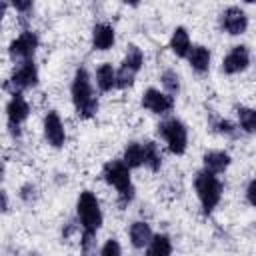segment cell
<instances>
[{
  "label": "cell",
  "mask_w": 256,
  "mask_h": 256,
  "mask_svg": "<svg viewBox=\"0 0 256 256\" xmlns=\"http://www.w3.org/2000/svg\"><path fill=\"white\" fill-rule=\"evenodd\" d=\"M70 96H72V104L76 114L82 120H88L92 116H96L98 112V98L94 96V88H92V80L90 74L84 66H78L70 84Z\"/></svg>",
  "instance_id": "cell-1"
},
{
  "label": "cell",
  "mask_w": 256,
  "mask_h": 256,
  "mask_svg": "<svg viewBox=\"0 0 256 256\" xmlns=\"http://www.w3.org/2000/svg\"><path fill=\"white\" fill-rule=\"evenodd\" d=\"M76 220L82 228L80 240H96V232L100 230L104 216H102V208H100V202L94 192H90V190L80 192V196L76 200Z\"/></svg>",
  "instance_id": "cell-2"
},
{
  "label": "cell",
  "mask_w": 256,
  "mask_h": 256,
  "mask_svg": "<svg viewBox=\"0 0 256 256\" xmlns=\"http://www.w3.org/2000/svg\"><path fill=\"white\" fill-rule=\"evenodd\" d=\"M102 178L106 180V184H110L116 190L120 206H128L134 200L136 188H134V182H132V176H130V168L120 158L108 160L102 166Z\"/></svg>",
  "instance_id": "cell-3"
},
{
  "label": "cell",
  "mask_w": 256,
  "mask_h": 256,
  "mask_svg": "<svg viewBox=\"0 0 256 256\" xmlns=\"http://www.w3.org/2000/svg\"><path fill=\"white\" fill-rule=\"evenodd\" d=\"M194 190H196V196L200 200V206H202V212L204 214H212L214 208L220 204L222 200V192H224V186H222V180L210 172H196L194 176Z\"/></svg>",
  "instance_id": "cell-4"
},
{
  "label": "cell",
  "mask_w": 256,
  "mask_h": 256,
  "mask_svg": "<svg viewBox=\"0 0 256 256\" xmlns=\"http://www.w3.org/2000/svg\"><path fill=\"white\" fill-rule=\"evenodd\" d=\"M156 134L166 142L168 150L176 156L184 154L188 148V128L180 118H164L158 126H156Z\"/></svg>",
  "instance_id": "cell-5"
},
{
  "label": "cell",
  "mask_w": 256,
  "mask_h": 256,
  "mask_svg": "<svg viewBox=\"0 0 256 256\" xmlns=\"http://www.w3.org/2000/svg\"><path fill=\"white\" fill-rule=\"evenodd\" d=\"M36 84H38V66L34 64V60H28L14 66L2 88L12 96V94H22L24 90L34 88Z\"/></svg>",
  "instance_id": "cell-6"
},
{
  "label": "cell",
  "mask_w": 256,
  "mask_h": 256,
  "mask_svg": "<svg viewBox=\"0 0 256 256\" xmlns=\"http://www.w3.org/2000/svg\"><path fill=\"white\" fill-rule=\"evenodd\" d=\"M142 66H144V52L138 46L130 44L124 58H122L120 68L116 70V88H120V90L130 88L134 84L138 72L142 70Z\"/></svg>",
  "instance_id": "cell-7"
},
{
  "label": "cell",
  "mask_w": 256,
  "mask_h": 256,
  "mask_svg": "<svg viewBox=\"0 0 256 256\" xmlns=\"http://www.w3.org/2000/svg\"><path fill=\"white\" fill-rule=\"evenodd\" d=\"M40 46V38L34 30H24L20 32L10 44H8V56L10 60H14L16 64L20 62H28L34 60V54Z\"/></svg>",
  "instance_id": "cell-8"
},
{
  "label": "cell",
  "mask_w": 256,
  "mask_h": 256,
  "mask_svg": "<svg viewBox=\"0 0 256 256\" xmlns=\"http://www.w3.org/2000/svg\"><path fill=\"white\" fill-rule=\"evenodd\" d=\"M30 116V104L22 94H12L6 104V126L12 138H20L22 124Z\"/></svg>",
  "instance_id": "cell-9"
},
{
  "label": "cell",
  "mask_w": 256,
  "mask_h": 256,
  "mask_svg": "<svg viewBox=\"0 0 256 256\" xmlns=\"http://www.w3.org/2000/svg\"><path fill=\"white\" fill-rule=\"evenodd\" d=\"M174 104H176V100L158 88H148L142 94V106L146 110H150L152 114H158V116L170 114L174 110Z\"/></svg>",
  "instance_id": "cell-10"
},
{
  "label": "cell",
  "mask_w": 256,
  "mask_h": 256,
  "mask_svg": "<svg viewBox=\"0 0 256 256\" xmlns=\"http://www.w3.org/2000/svg\"><path fill=\"white\" fill-rule=\"evenodd\" d=\"M220 28L230 36L244 34L248 28V14L240 6H228L220 14Z\"/></svg>",
  "instance_id": "cell-11"
},
{
  "label": "cell",
  "mask_w": 256,
  "mask_h": 256,
  "mask_svg": "<svg viewBox=\"0 0 256 256\" xmlns=\"http://www.w3.org/2000/svg\"><path fill=\"white\" fill-rule=\"evenodd\" d=\"M250 66V48L246 44H236L232 46V50L224 56L222 60V72L232 76V74H240Z\"/></svg>",
  "instance_id": "cell-12"
},
{
  "label": "cell",
  "mask_w": 256,
  "mask_h": 256,
  "mask_svg": "<svg viewBox=\"0 0 256 256\" xmlns=\"http://www.w3.org/2000/svg\"><path fill=\"white\" fill-rule=\"evenodd\" d=\"M42 128H44V138H46V142L52 148H62L64 146V142H66V130H64L62 118H60V114L56 110H50L44 116Z\"/></svg>",
  "instance_id": "cell-13"
},
{
  "label": "cell",
  "mask_w": 256,
  "mask_h": 256,
  "mask_svg": "<svg viewBox=\"0 0 256 256\" xmlns=\"http://www.w3.org/2000/svg\"><path fill=\"white\" fill-rule=\"evenodd\" d=\"M230 162H232V158L226 150H208L202 156V170L218 176L230 166Z\"/></svg>",
  "instance_id": "cell-14"
},
{
  "label": "cell",
  "mask_w": 256,
  "mask_h": 256,
  "mask_svg": "<svg viewBox=\"0 0 256 256\" xmlns=\"http://www.w3.org/2000/svg\"><path fill=\"white\" fill-rule=\"evenodd\" d=\"M116 42V32L108 22H98L92 28V48L94 50H110Z\"/></svg>",
  "instance_id": "cell-15"
},
{
  "label": "cell",
  "mask_w": 256,
  "mask_h": 256,
  "mask_svg": "<svg viewBox=\"0 0 256 256\" xmlns=\"http://www.w3.org/2000/svg\"><path fill=\"white\" fill-rule=\"evenodd\" d=\"M186 60L190 64V68L196 72V74H206L210 70V60H212V54L206 46L202 44H194L190 46L188 54H186Z\"/></svg>",
  "instance_id": "cell-16"
},
{
  "label": "cell",
  "mask_w": 256,
  "mask_h": 256,
  "mask_svg": "<svg viewBox=\"0 0 256 256\" xmlns=\"http://www.w3.org/2000/svg\"><path fill=\"white\" fill-rule=\"evenodd\" d=\"M128 236H130V244L140 250V248H146V244L150 242V238H152V228H150L148 222L136 220V222L130 224Z\"/></svg>",
  "instance_id": "cell-17"
},
{
  "label": "cell",
  "mask_w": 256,
  "mask_h": 256,
  "mask_svg": "<svg viewBox=\"0 0 256 256\" xmlns=\"http://www.w3.org/2000/svg\"><path fill=\"white\" fill-rule=\"evenodd\" d=\"M168 46H170V50H172L178 58H186V54H188V50H190V46H192L188 30H186L184 26H176L174 32H172V36H170V44H168Z\"/></svg>",
  "instance_id": "cell-18"
},
{
  "label": "cell",
  "mask_w": 256,
  "mask_h": 256,
  "mask_svg": "<svg viewBox=\"0 0 256 256\" xmlns=\"http://www.w3.org/2000/svg\"><path fill=\"white\" fill-rule=\"evenodd\" d=\"M172 240L168 234H152L150 242L146 244L144 256H172Z\"/></svg>",
  "instance_id": "cell-19"
},
{
  "label": "cell",
  "mask_w": 256,
  "mask_h": 256,
  "mask_svg": "<svg viewBox=\"0 0 256 256\" xmlns=\"http://www.w3.org/2000/svg\"><path fill=\"white\" fill-rule=\"evenodd\" d=\"M142 152H144V166L150 172H158L162 168V152H160V146L154 140H146V142H142Z\"/></svg>",
  "instance_id": "cell-20"
},
{
  "label": "cell",
  "mask_w": 256,
  "mask_h": 256,
  "mask_svg": "<svg viewBox=\"0 0 256 256\" xmlns=\"http://www.w3.org/2000/svg\"><path fill=\"white\" fill-rule=\"evenodd\" d=\"M96 86L100 92H110L116 88V70L112 68V64L104 62L96 68Z\"/></svg>",
  "instance_id": "cell-21"
},
{
  "label": "cell",
  "mask_w": 256,
  "mask_h": 256,
  "mask_svg": "<svg viewBox=\"0 0 256 256\" xmlns=\"http://www.w3.org/2000/svg\"><path fill=\"white\" fill-rule=\"evenodd\" d=\"M130 170L144 166V152H142V142H128L124 148V154L120 158Z\"/></svg>",
  "instance_id": "cell-22"
},
{
  "label": "cell",
  "mask_w": 256,
  "mask_h": 256,
  "mask_svg": "<svg viewBox=\"0 0 256 256\" xmlns=\"http://www.w3.org/2000/svg\"><path fill=\"white\" fill-rule=\"evenodd\" d=\"M236 116H238V130H242L244 134H254L256 112L248 106H236Z\"/></svg>",
  "instance_id": "cell-23"
},
{
  "label": "cell",
  "mask_w": 256,
  "mask_h": 256,
  "mask_svg": "<svg viewBox=\"0 0 256 256\" xmlns=\"http://www.w3.org/2000/svg\"><path fill=\"white\" fill-rule=\"evenodd\" d=\"M160 80H162V88H164L162 92H166L168 96L176 98V94H178V90H180V76H178V72L172 70V68H168V70L162 72Z\"/></svg>",
  "instance_id": "cell-24"
},
{
  "label": "cell",
  "mask_w": 256,
  "mask_h": 256,
  "mask_svg": "<svg viewBox=\"0 0 256 256\" xmlns=\"http://www.w3.org/2000/svg\"><path fill=\"white\" fill-rule=\"evenodd\" d=\"M210 126L214 128V132H218V134H222V136H228V138H236V136L240 134L238 126L232 124V122L226 120V118H212Z\"/></svg>",
  "instance_id": "cell-25"
},
{
  "label": "cell",
  "mask_w": 256,
  "mask_h": 256,
  "mask_svg": "<svg viewBox=\"0 0 256 256\" xmlns=\"http://www.w3.org/2000/svg\"><path fill=\"white\" fill-rule=\"evenodd\" d=\"M100 256H122V246L116 238H108L100 248Z\"/></svg>",
  "instance_id": "cell-26"
},
{
  "label": "cell",
  "mask_w": 256,
  "mask_h": 256,
  "mask_svg": "<svg viewBox=\"0 0 256 256\" xmlns=\"http://www.w3.org/2000/svg\"><path fill=\"white\" fill-rule=\"evenodd\" d=\"M20 200L22 202H26V204H32L34 200H36V196H38V188L32 184V182H28V184H24L22 188H20Z\"/></svg>",
  "instance_id": "cell-27"
},
{
  "label": "cell",
  "mask_w": 256,
  "mask_h": 256,
  "mask_svg": "<svg viewBox=\"0 0 256 256\" xmlns=\"http://www.w3.org/2000/svg\"><path fill=\"white\" fill-rule=\"evenodd\" d=\"M12 6H14V10L20 12V14H26V12H30V10L34 8V4H32L30 0H16V2H12Z\"/></svg>",
  "instance_id": "cell-28"
},
{
  "label": "cell",
  "mask_w": 256,
  "mask_h": 256,
  "mask_svg": "<svg viewBox=\"0 0 256 256\" xmlns=\"http://www.w3.org/2000/svg\"><path fill=\"white\" fill-rule=\"evenodd\" d=\"M254 194H256V180L252 178V180L248 182V186H246V202H248L250 206H254V204H256Z\"/></svg>",
  "instance_id": "cell-29"
},
{
  "label": "cell",
  "mask_w": 256,
  "mask_h": 256,
  "mask_svg": "<svg viewBox=\"0 0 256 256\" xmlns=\"http://www.w3.org/2000/svg\"><path fill=\"white\" fill-rule=\"evenodd\" d=\"M8 208H10V198H8V192H6L4 188H0V214L8 212Z\"/></svg>",
  "instance_id": "cell-30"
},
{
  "label": "cell",
  "mask_w": 256,
  "mask_h": 256,
  "mask_svg": "<svg viewBox=\"0 0 256 256\" xmlns=\"http://www.w3.org/2000/svg\"><path fill=\"white\" fill-rule=\"evenodd\" d=\"M6 10H8V4H6V2H0V24H2V20H4Z\"/></svg>",
  "instance_id": "cell-31"
},
{
  "label": "cell",
  "mask_w": 256,
  "mask_h": 256,
  "mask_svg": "<svg viewBox=\"0 0 256 256\" xmlns=\"http://www.w3.org/2000/svg\"><path fill=\"white\" fill-rule=\"evenodd\" d=\"M4 180V164H0V182Z\"/></svg>",
  "instance_id": "cell-32"
}]
</instances>
